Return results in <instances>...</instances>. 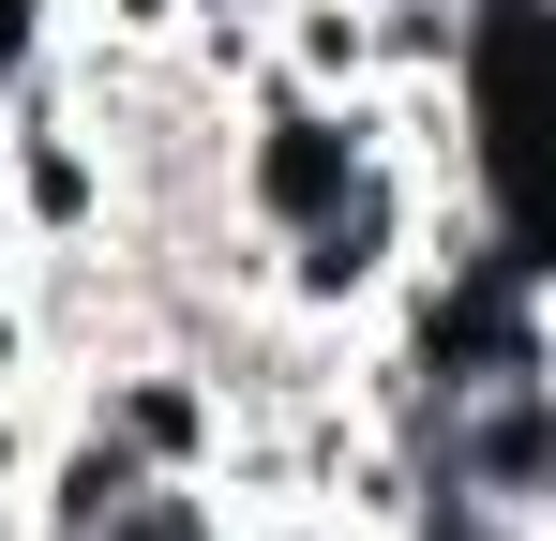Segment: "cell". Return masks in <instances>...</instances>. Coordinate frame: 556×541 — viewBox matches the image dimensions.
I'll list each match as a JSON object with an SVG mask.
<instances>
[{
  "mask_svg": "<svg viewBox=\"0 0 556 541\" xmlns=\"http://www.w3.org/2000/svg\"><path fill=\"white\" fill-rule=\"evenodd\" d=\"M271 76L301 90H376V0H271Z\"/></svg>",
  "mask_w": 556,
  "mask_h": 541,
  "instance_id": "cell-4",
  "label": "cell"
},
{
  "mask_svg": "<svg viewBox=\"0 0 556 541\" xmlns=\"http://www.w3.org/2000/svg\"><path fill=\"white\" fill-rule=\"evenodd\" d=\"M391 166L376 151V90H301V76H256L241 90V151H226V211L256 226V241H301V226H331L362 180Z\"/></svg>",
  "mask_w": 556,
  "mask_h": 541,
  "instance_id": "cell-1",
  "label": "cell"
},
{
  "mask_svg": "<svg viewBox=\"0 0 556 541\" xmlns=\"http://www.w3.org/2000/svg\"><path fill=\"white\" fill-rule=\"evenodd\" d=\"M0 226H15L30 256H91V241L136 226L121 151H105V121L76 105V76H30L0 105Z\"/></svg>",
  "mask_w": 556,
  "mask_h": 541,
  "instance_id": "cell-2",
  "label": "cell"
},
{
  "mask_svg": "<svg viewBox=\"0 0 556 541\" xmlns=\"http://www.w3.org/2000/svg\"><path fill=\"white\" fill-rule=\"evenodd\" d=\"M61 46H76V15H61V0H0V105H15L30 76H61Z\"/></svg>",
  "mask_w": 556,
  "mask_h": 541,
  "instance_id": "cell-5",
  "label": "cell"
},
{
  "mask_svg": "<svg viewBox=\"0 0 556 541\" xmlns=\"http://www.w3.org/2000/svg\"><path fill=\"white\" fill-rule=\"evenodd\" d=\"M61 406H76V422H105V437L151 466V481H226V437H241L226 361L166 347V331H136V347L76 361V376H61Z\"/></svg>",
  "mask_w": 556,
  "mask_h": 541,
  "instance_id": "cell-3",
  "label": "cell"
},
{
  "mask_svg": "<svg viewBox=\"0 0 556 541\" xmlns=\"http://www.w3.org/2000/svg\"><path fill=\"white\" fill-rule=\"evenodd\" d=\"M542 541H556V512H542Z\"/></svg>",
  "mask_w": 556,
  "mask_h": 541,
  "instance_id": "cell-6",
  "label": "cell"
}]
</instances>
